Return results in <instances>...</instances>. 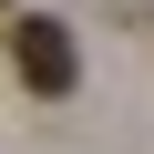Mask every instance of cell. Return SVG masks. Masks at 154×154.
I'll return each instance as SVG.
<instances>
[{
  "label": "cell",
  "mask_w": 154,
  "mask_h": 154,
  "mask_svg": "<svg viewBox=\"0 0 154 154\" xmlns=\"http://www.w3.org/2000/svg\"><path fill=\"white\" fill-rule=\"evenodd\" d=\"M11 72H21V93H41V103H62L72 82H82V51H72V31L62 21H11Z\"/></svg>",
  "instance_id": "obj_1"
}]
</instances>
